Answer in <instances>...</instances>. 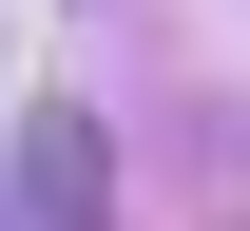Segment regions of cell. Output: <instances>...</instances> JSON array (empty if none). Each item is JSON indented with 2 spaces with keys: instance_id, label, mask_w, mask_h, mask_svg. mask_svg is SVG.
<instances>
[{
  "instance_id": "obj_1",
  "label": "cell",
  "mask_w": 250,
  "mask_h": 231,
  "mask_svg": "<svg viewBox=\"0 0 250 231\" xmlns=\"http://www.w3.org/2000/svg\"><path fill=\"white\" fill-rule=\"evenodd\" d=\"M20 193H39V231H96V212H116V173H96V135H77V116H39Z\"/></svg>"
}]
</instances>
